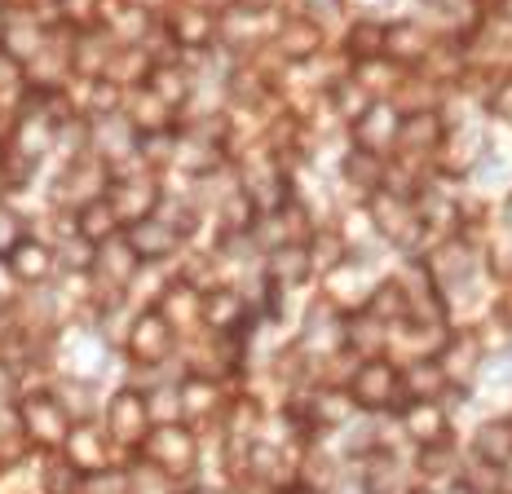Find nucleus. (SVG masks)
<instances>
[{
    "label": "nucleus",
    "instance_id": "obj_4",
    "mask_svg": "<svg viewBox=\"0 0 512 494\" xmlns=\"http://www.w3.org/2000/svg\"><path fill=\"white\" fill-rule=\"evenodd\" d=\"M111 225H115V212L106 208V203H93V208H84V217H80V230L89 234V239H102V234H111Z\"/></svg>",
    "mask_w": 512,
    "mask_h": 494
},
{
    "label": "nucleus",
    "instance_id": "obj_3",
    "mask_svg": "<svg viewBox=\"0 0 512 494\" xmlns=\"http://www.w3.org/2000/svg\"><path fill=\"white\" fill-rule=\"evenodd\" d=\"M168 247H173V230L159 221H142L133 230V252L137 256H164Z\"/></svg>",
    "mask_w": 512,
    "mask_h": 494
},
{
    "label": "nucleus",
    "instance_id": "obj_11",
    "mask_svg": "<svg viewBox=\"0 0 512 494\" xmlns=\"http://www.w3.org/2000/svg\"><path fill=\"white\" fill-rule=\"evenodd\" d=\"M0 45H5V9H0Z\"/></svg>",
    "mask_w": 512,
    "mask_h": 494
},
{
    "label": "nucleus",
    "instance_id": "obj_2",
    "mask_svg": "<svg viewBox=\"0 0 512 494\" xmlns=\"http://www.w3.org/2000/svg\"><path fill=\"white\" fill-rule=\"evenodd\" d=\"M9 265H14L18 278L36 283V278L49 270V247H40V243H18L14 252H9Z\"/></svg>",
    "mask_w": 512,
    "mask_h": 494
},
{
    "label": "nucleus",
    "instance_id": "obj_10",
    "mask_svg": "<svg viewBox=\"0 0 512 494\" xmlns=\"http://www.w3.org/2000/svg\"><path fill=\"white\" fill-rule=\"evenodd\" d=\"M62 9H67L71 23H84V18H93V9H98V0H62Z\"/></svg>",
    "mask_w": 512,
    "mask_h": 494
},
{
    "label": "nucleus",
    "instance_id": "obj_9",
    "mask_svg": "<svg viewBox=\"0 0 512 494\" xmlns=\"http://www.w3.org/2000/svg\"><path fill=\"white\" fill-rule=\"evenodd\" d=\"M234 314H239V300H234V296H212L208 318L217 322V327H226V322H234Z\"/></svg>",
    "mask_w": 512,
    "mask_h": 494
},
{
    "label": "nucleus",
    "instance_id": "obj_8",
    "mask_svg": "<svg viewBox=\"0 0 512 494\" xmlns=\"http://www.w3.org/2000/svg\"><path fill=\"white\" fill-rule=\"evenodd\" d=\"M274 274L279 278H301L305 274V252L301 247H283V252L274 256Z\"/></svg>",
    "mask_w": 512,
    "mask_h": 494
},
{
    "label": "nucleus",
    "instance_id": "obj_5",
    "mask_svg": "<svg viewBox=\"0 0 512 494\" xmlns=\"http://www.w3.org/2000/svg\"><path fill=\"white\" fill-rule=\"evenodd\" d=\"M349 45H354L358 58L362 53H380L384 49V31L376 23H362V27H354V40H349Z\"/></svg>",
    "mask_w": 512,
    "mask_h": 494
},
{
    "label": "nucleus",
    "instance_id": "obj_1",
    "mask_svg": "<svg viewBox=\"0 0 512 494\" xmlns=\"http://www.w3.org/2000/svg\"><path fill=\"white\" fill-rule=\"evenodd\" d=\"M133 353L137 358H164L168 353V327L155 314L137 322V336H133Z\"/></svg>",
    "mask_w": 512,
    "mask_h": 494
},
{
    "label": "nucleus",
    "instance_id": "obj_7",
    "mask_svg": "<svg viewBox=\"0 0 512 494\" xmlns=\"http://www.w3.org/2000/svg\"><path fill=\"white\" fill-rule=\"evenodd\" d=\"M18 243H23V221H18L9 208H0V252L9 256Z\"/></svg>",
    "mask_w": 512,
    "mask_h": 494
},
{
    "label": "nucleus",
    "instance_id": "obj_6",
    "mask_svg": "<svg viewBox=\"0 0 512 494\" xmlns=\"http://www.w3.org/2000/svg\"><path fill=\"white\" fill-rule=\"evenodd\" d=\"M283 45H287V53H309V49H318V31L309 23H292Z\"/></svg>",
    "mask_w": 512,
    "mask_h": 494
}]
</instances>
